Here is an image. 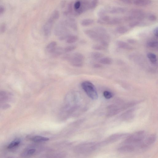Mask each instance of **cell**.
<instances>
[{"mask_svg":"<svg viewBox=\"0 0 158 158\" xmlns=\"http://www.w3.org/2000/svg\"><path fill=\"white\" fill-rule=\"evenodd\" d=\"M94 21L92 19H86L83 20L81 22L82 26H88L91 25L94 23Z\"/></svg>","mask_w":158,"mask_h":158,"instance_id":"cb8c5ba5","label":"cell"},{"mask_svg":"<svg viewBox=\"0 0 158 158\" xmlns=\"http://www.w3.org/2000/svg\"><path fill=\"white\" fill-rule=\"evenodd\" d=\"M5 11V9L2 6H0V15L4 13Z\"/></svg>","mask_w":158,"mask_h":158,"instance_id":"8d00e7d4","label":"cell"},{"mask_svg":"<svg viewBox=\"0 0 158 158\" xmlns=\"http://www.w3.org/2000/svg\"><path fill=\"white\" fill-rule=\"evenodd\" d=\"M6 28V25L5 23H3L0 26V33H4Z\"/></svg>","mask_w":158,"mask_h":158,"instance_id":"1f68e13d","label":"cell"},{"mask_svg":"<svg viewBox=\"0 0 158 158\" xmlns=\"http://www.w3.org/2000/svg\"><path fill=\"white\" fill-rule=\"evenodd\" d=\"M120 1L127 4H132V0H119Z\"/></svg>","mask_w":158,"mask_h":158,"instance_id":"836d02e7","label":"cell"},{"mask_svg":"<svg viewBox=\"0 0 158 158\" xmlns=\"http://www.w3.org/2000/svg\"><path fill=\"white\" fill-rule=\"evenodd\" d=\"M158 43L157 41L154 40H151L148 41L147 43V46L151 48H156L158 47Z\"/></svg>","mask_w":158,"mask_h":158,"instance_id":"44dd1931","label":"cell"},{"mask_svg":"<svg viewBox=\"0 0 158 158\" xmlns=\"http://www.w3.org/2000/svg\"><path fill=\"white\" fill-rule=\"evenodd\" d=\"M132 4L138 6H144L151 3L150 0H132Z\"/></svg>","mask_w":158,"mask_h":158,"instance_id":"4fadbf2b","label":"cell"},{"mask_svg":"<svg viewBox=\"0 0 158 158\" xmlns=\"http://www.w3.org/2000/svg\"><path fill=\"white\" fill-rule=\"evenodd\" d=\"M65 21L69 28L73 30L74 31L77 30V24L75 20L72 18H69L65 20Z\"/></svg>","mask_w":158,"mask_h":158,"instance_id":"8fae6325","label":"cell"},{"mask_svg":"<svg viewBox=\"0 0 158 158\" xmlns=\"http://www.w3.org/2000/svg\"><path fill=\"white\" fill-rule=\"evenodd\" d=\"M117 46L121 49L127 50H132L133 49L132 46L123 41H118L117 42Z\"/></svg>","mask_w":158,"mask_h":158,"instance_id":"30bf717a","label":"cell"},{"mask_svg":"<svg viewBox=\"0 0 158 158\" xmlns=\"http://www.w3.org/2000/svg\"><path fill=\"white\" fill-rule=\"evenodd\" d=\"M82 88L90 98L96 100L98 98V95L94 85L89 81H85L81 84Z\"/></svg>","mask_w":158,"mask_h":158,"instance_id":"5b68a950","label":"cell"},{"mask_svg":"<svg viewBox=\"0 0 158 158\" xmlns=\"http://www.w3.org/2000/svg\"><path fill=\"white\" fill-rule=\"evenodd\" d=\"M153 33L154 35L156 36V37H158V27H156L153 30Z\"/></svg>","mask_w":158,"mask_h":158,"instance_id":"d590c367","label":"cell"},{"mask_svg":"<svg viewBox=\"0 0 158 158\" xmlns=\"http://www.w3.org/2000/svg\"><path fill=\"white\" fill-rule=\"evenodd\" d=\"M140 22L138 21H134L130 23L129 25L130 27L132 28L139 26Z\"/></svg>","mask_w":158,"mask_h":158,"instance_id":"4dcf8cb0","label":"cell"},{"mask_svg":"<svg viewBox=\"0 0 158 158\" xmlns=\"http://www.w3.org/2000/svg\"><path fill=\"white\" fill-rule=\"evenodd\" d=\"M65 21H60L54 29V34L60 40L66 39L70 35L69 28Z\"/></svg>","mask_w":158,"mask_h":158,"instance_id":"7a4b0ae2","label":"cell"},{"mask_svg":"<svg viewBox=\"0 0 158 158\" xmlns=\"http://www.w3.org/2000/svg\"><path fill=\"white\" fill-rule=\"evenodd\" d=\"M94 67L95 68H99L101 67V65L98 64H95L94 65Z\"/></svg>","mask_w":158,"mask_h":158,"instance_id":"74e56055","label":"cell"},{"mask_svg":"<svg viewBox=\"0 0 158 158\" xmlns=\"http://www.w3.org/2000/svg\"><path fill=\"white\" fill-rule=\"evenodd\" d=\"M122 19L120 18L113 17L111 18L110 19L107 25H115L119 24L122 21Z\"/></svg>","mask_w":158,"mask_h":158,"instance_id":"d6986e66","label":"cell"},{"mask_svg":"<svg viewBox=\"0 0 158 158\" xmlns=\"http://www.w3.org/2000/svg\"><path fill=\"white\" fill-rule=\"evenodd\" d=\"M49 139L41 136H36L31 138V140L35 143L44 142L49 140Z\"/></svg>","mask_w":158,"mask_h":158,"instance_id":"7c38bea8","label":"cell"},{"mask_svg":"<svg viewBox=\"0 0 158 158\" xmlns=\"http://www.w3.org/2000/svg\"><path fill=\"white\" fill-rule=\"evenodd\" d=\"M56 21L52 16H51L43 27V31L44 34L46 36L50 35L54 22Z\"/></svg>","mask_w":158,"mask_h":158,"instance_id":"8992f818","label":"cell"},{"mask_svg":"<svg viewBox=\"0 0 158 158\" xmlns=\"http://www.w3.org/2000/svg\"><path fill=\"white\" fill-rule=\"evenodd\" d=\"M147 56L152 63L154 64L157 63V59L156 54L153 53H147Z\"/></svg>","mask_w":158,"mask_h":158,"instance_id":"ac0fdd59","label":"cell"},{"mask_svg":"<svg viewBox=\"0 0 158 158\" xmlns=\"http://www.w3.org/2000/svg\"><path fill=\"white\" fill-rule=\"evenodd\" d=\"M99 62L103 64L110 65L113 63V60L108 57H102L99 59Z\"/></svg>","mask_w":158,"mask_h":158,"instance_id":"2e32d148","label":"cell"},{"mask_svg":"<svg viewBox=\"0 0 158 158\" xmlns=\"http://www.w3.org/2000/svg\"><path fill=\"white\" fill-rule=\"evenodd\" d=\"M133 111L132 110L127 111L123 115L122 117L123 118H125V119H129L132 117L133 115Z\"/></svg>","mask_w":158,"mask_h":158,"instance_id":"f1b7e54d","label":"cell"},{"mask_svg":"<svg viewBox=\"0 0 158 158\" xmlns=\"http://www.w3.org/2000/svg\"><path fill=\"white\" fill-rule=\"evenodd\" d=\"M64 53L63 48L57 47L56 49L51 54L53 57L57 58L62 55Z\"/></svg>","mask_w":158,"mask_h":158,"instance_id":"5bb4252c","label":"cell"},{"mask_svg":"<svg viewBox=\"0 0 158 158\" xmlns=\"http://www.w3.org/2000/svg\"><path fill=\"white\" fill-rule=\"evenodd\" d=\"M148 18L150 21H155L157 19L156 16L153 14H151L149 16Z\"/></svg>","mask_w":158,"mask_h":158,"instance_id":"d6a6232c","label":"cell"},{"mask_svg":"<svg viewBox=\"0 0 158 158\" xmlns=\"http://www.w3.org/2000/svg\"><path fill=\"white\" fill-rule=\"evenodd\" d=\"M145 138L144 131L137 132L127 137L124 141V144H130L137 145L142 142Z\"/></svg>","mask_w":158,"mask_h":158,"instance_id":"277c9868","label":"cell"},{"mask_svg":"<svg viewBox=\"0 0 158 158\" xmlns=\"http://www.w3.org/2000/svg\"><path fill=\"white\" fill-rule=\"evenodd\" d=\"M76 48V46L75 45L70 46L64 48V53L70 52L75 50Z\"/></svg>","mask_w":158,"mask_h":158,"instance_id":"484cf974","label":"cell"},{"mask_svg":"<svg viewBox=\"0 0 158 158\" xmlns=\"http://www.w3.org/2000/svg\"><path fill=\"white\" fill-rule=\"evenodd\" d=\"M107 13L106 9H101L99 11L98 13V15L100 18L101 17L106 15V14Z\"/></svg>","mask_w":158,"mask_h":158,"instance_id":"f546056e","label":"cell"},{"mask_svg":"<svg viewBox=\"0 0 158 158\" xmlns=\"http://www.w3.org/2000/svg\"><path fill=\"white\" fill-rule=\"evenodd\" d=\"M104 55L98 52H93L91 54V57L95 60L100 59L104 57Z\"/></svg>","mask_w":158,"mask_h":158,"instance_id":"7402d4cb","label":"cell"},{"mask_svg":"<svg viewBox=\"0 0 158 158\" xmlns=\"http://www.w3.org/2000/svg\"><path fill=\"white\" fill-rule=\"evenodd\" d=\"M57 47V43L56 41H53L48 44L46 47L47 51L51 53Z\"/></svg>","mask_w":158,"mask_h":158,"instance_id":"9a60e30c","label":"cell"},{"mask_svg":"<svg viewBox=\"0 0 158 158\" xmlns=\"http://www.w3.org/2000/svg\"><path fill=\"white\" fill-rule=\"evenodd\" d=\"M20 143V142L19 140H16L12 142L8 145V148L9 149H14L19 145Z\"/></svg>","mask_w":158,"mask_h":158,"instance_id":"603a6c76","label":"cell"},{"mask_svg":"<svg viewBox=\"0 0 158 158\" xmlns=\"http://www.w3.org/2000/svg\"><path fill=\"white\" fill-rule=\"evenodd\" d=\"M118 149L119 152L121 153H129L136 150L135 145L130 144H125Z\"/></svg>","mask_w":158,"mask_h":158,"instance_id":"ba28073f","label":"cell"},{"mask_svg":"<svg viewBox=\"0 0 158 158\" xmlns=\"http://www.w3.org/2000/svg\"><path fill=\"white\" fill-rule=\"evenodd\" d=\"M72 66L75 67H81L83 64L84 57L80 53H75L72 54H67L64 57Z\"/></svg>","mask_w":158,"mask_h":158,"instance_id":"3957f363","label":"cell"},{"mask_svg":"<svg viewBox=\"0 0 158 158\" xmlns=\"http://www.w3.org/2000/svg\"><path fill=\"white\" fill-rule=\"evenodd\" d=\"M117 32L120 34H124L128 31V29L125 26H121L117 28Z\"/></svg>","mask_w":158,"mask_h":158,"instance_id":"d4e9b609","label":"cell"},{"mask_svg":"<svg viewBox=\"0 0 158 158\" xmlns=\"http://www.w3.org/2000/svg\"><path fill=\"white\" fill-rule=\"evenodd\" d=\"M103 95L106 99H109L112 98L113 94L109 91H105L103 93Z\"/></svg>","mask_w":158,"mask_h":158,"instance_id":"83f0119b","label":"cell"},{"mask_svg":"<svg viewBox=\"0 0 158 158\" xmlns=\"http://www.w3.org/2000/svg\"><path fill=\"white\" fill-rule=\"evenodd\" d=\"M84 33L90 39L106 46H108L110 41V36L105 29L102 27L87 29L85 30Z\"/></svg>","mask_w":158,"mask_h":158,"instance_id":"6da1fadb","label":"cell"},{"mask_svg":"<svg viewBox=\"0 0 158 158\" xmlns=\"http://www.w3.org/2000/svg\"><path fill=\"white\" fill-rule=\"evenodd\" d=\"M107 13L112 14H122L125 13L126 9L123 8L119 7H113L109 8L107 9H106Z\"/></svg>","mask_w":158,"mask_h":158,"instance_id":"9c48e42d","label":"cell"},{"mask_svg":"<svg viewBox=\"0 0 158 158\" xmlns=\"http://www.w3.org/2000/svg\"><path fill=\"white\" fill-rule=\"evenodd\" d=\"M36 151L34 149H30L24 152L23 153V155L24 156H30L32 155Z\"/></svg>","mask_w":158,"mask_h":158,"instance_id":"4316f807","label":"cell"},{"mask_svg":"<svg viewBox=\"0 0 158 158\" xmlns=\"http://www.w3.org/2000/svg\"><path fill=\"white\" fill-rule=\"evenodd\" d=\"M78 39V38L77 36L70 34L66 39L67 43L68 44L75 43Z\"/></svg>","mask_w":158,"mask_h":158,"instance_id":"e0dca14e","label":"cell"},{"mask_svg":"<svg viewBox=\"0 0 158 158\" xmlns=\"http://www.w3.org/2000/svg\"><path fill=\"white\" fill-rule=\"evenodd\" d=\"M125 136V135L124 134H117L114 135L109 137L104 141L100 143V145H105L114 142L119 140V139Z\"/></svg>","mask_w":158,"mask_h":158,"instance_id":"52a82bcc","label":"cell"},{"mask_svg":"<svg viewBox=\"0 0 158 158\" xmlns=\"http://www.w3.org/2000/svg\"><path fill=\"white\" fill-rule=\"evenodd\" d=\"M108 47L100 43V44H95L93 46V49L96 51H104L106 50Z\"/></svg>","mask_w":158,"mask_h":158,"instance_id":"ffe728a7","label":"cell"},{"mask_svg":"<svg viewBox=\"0 0 158 158\" xmlns=\"http://www.w3.org/2000/svg\"><path fill=\"white\" fill-rule=\"evenodd\" d=\"M127 42L128 43L130 44H135L136 43V41L133 39L127 40Z\"/></svg>","mask_w":158,"mask_h":158,"instance_id":"e575fe53","label":"cell"}]
</instances>
